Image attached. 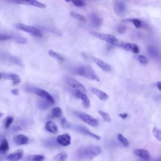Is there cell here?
Instances as JSON below:
<instances>
[{
	"instance_id": "obj_33",
	"label": "cell",
	"mask_w": 161,
	"mask_h": 161,
	"mask_svg": "<svg viewBox=\"0 0 161 161\" xmlns=\"http://www.w3.org/2000/svg\"><path fill=\"white\" fill-rule=\"evenodd\" d=\"M62 115V109L58 107H55L52 110V116L54 118L60 117Z\"/></svg>"
},
{
	"instance_id": "obj_25",
	"label": "cell",
	"mask_w": 161,
	"mask_h": 161,
	"mask_svg": "<svg viewBox=\"0 0 161 161\" xmlns=\"http://www.w3.org/2000/svg\"><path fill=\"white\" fill-rule=\"evenodd\" d=\"M45 157L42 155H30L27 157L26 161H43Z\"/></svg>"
},
{
	"instance_id": "obj_10",
	"label": "cell",
	"mask_w": 161,
	"mask_h": 161,
	"mask_svg": "<svg viewBox=\"0 0 161 161\" xmlns=\"http://www.w3.org/2000/svg\"><path fill=\"white\" fill-rule=\"evenodd\" d=\"M67 84L70 87L75 89V90L80 91L81 92L86 91V88L84 87V86L80 82H79L76 79H75L74 78L71 77H68L67 78Z\"/></svg>"
},
{
	"instance_id": "obj_44",
	"label": "cell",
	"mask_w": 161,
	"mask_h": 161,
	"mask_svg": "<svg viewBox=\"0 0 161 161\" xmlns=\"http://www.w3.org/2000/svg\"><path fill=\"white\" fill-rule=\"evenodd\" d=\"M119 116L121 117L123 119H125L127 116H128V114L127 113H121V114H119Z\"/></svg>"
},
{
	"instance_id": "obj_26",
	"label": "cell",
	"mask_w": 161,
	"mask_h": 161,
	"mask_svg": "<svg viewBox=\"0 0 161 161\" xmlns=\"http://www.w3.org/2000/svg\"><path fill=\"white\" fill-rule=\"evenodd\" d=\"M147 52L148 55L153 58H157L158 56V51L153 46L148 47L147 48Z\"/></svg>"
},
{
	"instance_id": "obj_30",
	"label": "cell",
	"mask_w": 161,
	"mask_h": 161,
	"mask_svg": "<svg viewBox=\"0 0 161 161\" xmlns=\"http://www.w3.org/2000/svg\"><path fill=\"white\" fill-rule=\"evenodd\" d=\"M126 21H130V22H131L133 25L138 28H140L141 26H142V21L138 19H136V18H128L126 19H125Z\"/></svg>"
},
{
	"instance_id": "obj_48",
	"label": "cell",
	"mask_w": 161,
	"mask_h": 161,
	"mask_svg": "<svg viewBox=\"0 0 161 161\" xmlns=\"http://www.w3.org/2000/svg\"><path fill=\"white\" fill-rule=\"evenodd\" d=\"M3 116V113H0V118L1 117H2Z\"/></svg>"
},
{
	"instance_id": "obj_39",
	"label": "cell",
	"mask_w": 161,
	"mask_h": 161,
	"mask_svg": "<svg viewBox=\"0 0 161 161\" xmlns=\"http://www.w3.org/2000/svg\"><path fill=\"white\" fill-rule=\"evenodd\" d=\"M45 145H48L49 147H52V146H57V143H55V141L53 140V139H52V138H49L48 140H46L45 141Z\"/></svg>"
},
{
	"instance_id": "obj_46",
	"label": "cell",
	"mask_w": 161,
	"mask_h": 161,
	"mask_svg": "<svg viewBox=\"0 0 161 161\" xmlns=\"http://www.w3.org/2000/svg\"><path fill=\"white\" fill-rule=\"evenodd\" d=\"M156 85H157V87L158 91H160L161 90V83H160V82H159V81L157 82Z\"/></svg>"
},
{
	"instance_id": "obj_35",
	"label": "cell",
	"mask_w": 161,
	"mask_h": 161,
	"mask_svg": "<svg viewBox=\"0 0 161 161\" xmlns=\"http://www.w3.org/2000/svg\"><path fill=\"white\" fill-rule=\"evenodd\" d=\"M152 133H153V135L155 136V138H156V139L158 142H160L161 141V132H160V130L158 128H157L156 127H154L152 130Z\"/></svg>"
},
{
	"instance_id": "obj_13",
	"label": "cell",
	"mask_w": 161,
	"mask_h": 161,
	"mask_svg": "<svg viewBox=\"0 0 161 161\" xmlns=\"http://www.w3.org/2000/svg\"><path fill=\"white\" fill-rule=\"evenodd\" d=\"M119 46L124 48L125 50L133 52L134 53H138L139 52V48L135 43L129 42H121Z\"/></svg>"
},
{
	"instance_id": "obj_31",
	"label": "cell",
	"mask_w": 161,
	"mask_h": 161,
	"mask_svg": "<svg viewBox=\"0 0 161 161\" xmlns=\"http://www.w3.org/2000/svg\"><path fill=\"white\" fill-rule=\"evenodd\" d=\"M70 15L73 18H74L75 19H79L81 21H83V22L86 21V18L83 15H82V14H79V13H78L75 11H71L70 12Z\"/></svg>"
},
{
	"instance_id": "obj_18",
	"label": "cell",
	"mask_w": 161,
	"mask_h": 161,
	"mask_svg": "<svg viewBox=\"0 0 161 161\" xmlns=\"http://www.w3.org/2000/svg\"><path fill=\"white\" fill-rule=\"evenodd\" d=\"M23 156V150L22 149H18L15 152L9 154L6 157V159L8 161H18Z\"/></svg>"
},
{
	"instance_id": "obj_20",
	"label": "cell",
	"mask_w": 161,
	"mask_h": 161,
	"mask_svg": "<svg viewBox=\"0 0 161 161\" xmlns=\"http://www.w3.org/2000/svg\"><path fill=\"white\" fill-rule=\"evenodd\" d=\"M13 139V142L18 145H26L29 142V139L28 136L22 134L15 135Z\"/></svg>"
},
{
	"instance_id": "obj_36",
	"label": "cell",
	"mask_w": 161,
	"mask_h": 161,
	"mask_svg": "<svg viewBox=\"0 0 161 161\" xmlns=\"http://www.w3.org/2000/svg\"><path fill=\"white\" fill-rule=\"evenodd\" d=\"M137 60L143 65H147L148 64L147 58L143 55H140L137 57Z\"/></svg>"
},
{
	"instance_id": "obj_41",
	"label": "cell",
	"mask_w": 161,
	"mask_h": 161,
	"mask_svg": "<svg viewBox=\"0 0 161 161\" xmlns=\"http://www.w3.org/2000/svg\"><path fill=\"white\" fill-rule=\"evenodd\" d=\"M11 39V35H6V34H1L0 33V41H5L7 40Z\"/></svg>"
},
{
	"instance_id": "obj_34",
	"label": "cell",
	"mask_w": 161,
	"mask_h": 161,
	"mask_svg": "<svg viewBox=\"0 0 161 161\" xmlns=\"http://www.w3.org/2000/svg\"><path fill=\"white\" fill-rule=\"evenodd\" d=\"M118 138L119 141L122 143V145H123L125 147H128L129 145L128 140L122 134L119 133L118 135Z\"/></svg>"
},
{
	"instance_id": "obj_37",
	"label": "cell",
	"mask_w": 161,
	"mask_h": 161,
	"mask_svg": "<svg viewBox=\"0 0 161 161\" xmlns=\"http://www.w3.org/2000/svg\"><path fill=\"white\" fill-rule=\"evenodd\" d=\"M13 120H14V118L13 116H8L6 118V120H5V124H4V126H5V128H8L10 125H11V123L13 122Z\"/></svg>"
},
{
	"instance_id": "obj_5",
	"label": "cell",
	"mask_w": 161,
	"mask_h": 161,
	"mask_svg": "<svg viewBox=\"0 0 161 161\" xmlns=\"http://www.w3.org/2000/svg\"><path fill=\"white\" fill-rule=\"evenodd\" d=\"M15 26L18 28L19 29L21 30H23L25 32L29 33L30 34H31L32 35L36 36V37H39L41 38L42 37V32L37 29L36 28L32 26H30V25H27L25 24H23V23H18L15 25Z\"/></svg>"
},
{
	"instance_id": "obj_28",
	"label": "cell",
	"mask_w": 161,
	"mask_h": 161,
	"mask_svg": "<svg viewBox=\"0 0 161 161\" xmlns=\"http://www.w3.org/2000/svg\"><path fill=\"white\" fill-rule=\"evenodd\" d=\"M48 54L50 56L55 58L60 62H63L64 61V58H63V57L61 55H60L59 53H58L57 52L53 51V50H50L48 51Z\"/></svg>"
},
{
	"instance_id": "obj_38",
	"label": "cell",
	"mask_w": 161,
	"mask_h": 161,
	"mask_svg": "<svg viewBox=\"0 0 161 161\" xmlns=\"http://www.w3.org/2000/svg\"><path fill=\"white\" fill-rule=\"evenodd\" d=\"M61 124L63 128H70L72 124L70 123L66 119L63 118L61 121Z\"/></svg>"
},
{
	"instance_id": "obj_12",
	"label": "cell",
	"mask_w": 161,
	"mask_h": 161,
	"mask_svg": "<svg viewBox=\"0 0 161 161\" xmlns=\"http://www.w3.org/2000/svg\"><path fill=\"white\" fill-rule=\"evenodd\" d=\"M8 3H16V4H25V5H29V6H33L38 8H43L46 7V5L43 3H42L37 1H8Z\"/></svg>"
},
{
	"instance_id": "obj_3",
	"label": "cell",
	"mask_w": 161,
	"mask_h": 161,
	"mask_svg": "<svg viewBox=\"0 0 161 161\" xmlns=\"http://www.w3.org/2000/svg\"><path fill=\"white\" fill-rule=\"evenodd\" d=\"M25 90L28 92H32L35 93L36 95L40 96V97L43 98V100L47 101V102L50 103L51 104H53L55 103V100L53 97L46 91L40 89V88H35L32 87H27Z\"/></svg>"
},
{
	"instance_id": "obj_9",
	"label": "cell",
	"mask_w": 161,
	"mask_h": 161,
	"mask_svg": "<svg viewBox=\"0 0 161 161\" xmlns=\"http://www.w3.org/2000/svg\"><path fill=\"white\" fill-rule=\"evenodd\" d=\"M0 60L6 61V62H10L13 64H14L16 65H18L19 66H23V64L20 59H19L18 57L13 56L11 55H9L7 53H0Z\"/></svg>"
},
{
	"instance_id": "obj_22",
	"label": "cell",
	"mask_w": 161,
	"mask_h": 161,
	"mask_svg": "<svg viewBox=\"0 0 161 161\" xmlns=\"http://www.w3.org/2000/svg\"><path fill=\"white\" fill-rule=\"evenodd\" d=\"M45 128L47 131L53 134H55L58 132L57 126L52 121H48L45 124Z\"/></svg>"
},
{
	"instance_id": "obj_14",
	"label": "cell",
	"mask_w": 161,
	"mask_h": 161,
	"mask_svg": "<svg viewBox=\"0 0 161 161\" xmlns=\"http://www.w3.org/2000/svg\"><path fill=\"white\" fill-rule=\"evenodd\" d=\"M89 19H90V21H91L92 25L94 27L98 28V27H99L101 25L102 22H103L102 18L96 12L91 13L89 14Z\"/></svg>"
},
{
	"instance_id": "obj_6",
	"label": "cell",
	"mask_w": 161,
	"mask_h": 161,
	"mask_svg": "<svg viewBox=\"0 0 161 161\" xmlns=\"http://www.w3.org/2000/svg\"><path fill=\"white\" fill-rule=\"evenodd\" d=\"M75 114L83 121H84L85 123H86L87 124L92 127H96L99 125L98 121L95 118H94L93 117H92L91 116L87 113L82 112H75Z\"/></svg>"
},
{
	"instance_id": "obj_1",
	"label": "cell",
	"mask_w": 161,
	"mask_h": 161,
	"mask_svg": "<svg viewBox=\"0 0 161 161\" xmlns=\"http://www.w3.org/2000/svg\"><path fill=\"white\" fill-rule=\"evenodd\" d=\"M102 152V148L100 146L96 145H89L79 148L76 156L79 160H91Z\"/></svg>"
},
{
	"instance_id": "obj_19",
	"label": "cell",
	"mask_w": 161,
	"mask_h": 161,
	"mask_svg": "<svg viewBox=\"0 0 161 161\" xmlns=\"http://www.w3.org/2000/svg\"><path fill=\"white\" fill-rule=\"evenodd\" d=\"M133 153L135 155L139 157L140 158L148 160L150 158V155L148 150L143 148H136L133 150Z\"/></svg>"
},
{
	"instance_id": "obj_8",
	"label": "cell",
	"mask_w": 161,
	"mask_h": 161,
	"mask_svg": "<svg viewBox=\"0 0 161 161\" xmlns=\"http://www.w3.org/2000/svg\"><path fill=\"white\" fill-rule=\"evenodd\" d=\"M73 128L75 130L84 134V135H87V136H89L93 138H95L96 140H100L101 139V136L96 135V134H94V133L91 132L89 129H87L86 127H84L83 126H81V125H71V128Z\"/></svg>"
},
{
	"instance_id": "obj_27",
	"label": "cell",
	"mask_w": 161,
	"mask_h": 161,
	"mask_svg": "<svg viewBox=\"0 0 161 161\" xmlns=\"http://www.w3.org/2000/svg\"><path fill=\"white\" fill-rule=\"evenodd\" d=\"M53 158L55 161H65L67 158V154L66 152H62L55 155Z\"/></svg>"
},
{
	"instance_id": "obj_2",
	"label": "cell",
	"mask_w": 161,
	"mask_h": 161,
	"mask_svg": "<svg viewBox=\"0 0 161 161\" xmlns=\"http://www.w3.org/2000/svg\"><path fill=\"white\" fill-rule=\"evenodd\" d=\"M76 74L90 80L100 81L99 77L95 73L94 70L89 65H80L76 69Z\"/></svg>"
},
{
	"instance_id": "obj_47",
	"label": "cell",
	"mask_w": 161,
	"mask_h": 161,
	"mask_svg": "<svg viewBox=\"0 0 161 161\" xmlns=\"http://www.w3.org/2000/svg\"><path fill=\"white\" fill-rule=\"evenodd\" d=\"M3 160H4V157L0 155V161H3Z\"/></svg>"
},
{
	"instance_id": "obj_42",
	"label": "cell",
	"mask_w": 161,
	"mask_h": 161,
	"mask_svg": "<svg viewBox=\"0 0 161 161\" xmlns=\"http://www.w3.org/2000/svg\"><path fill=\"white\" fill-rule=\"evenodd\" d=\"M21 130H22V128L20 126H19V125H14L11 128V130L13 131H15V132L21 131Z\"/></svg>"
},
{
	"instance_id": "obj_49",
	"label": "cell",
	"mask_w": 161,
	"mask_h": 161,
	"mask_svg": "<svg viewBox=\"0 0 161 161\" xmlns=\"http://www.w3.org/2000/svg\"><path fill=\"white\" fill-rule=\"evenodd\" d=\"M0 79H2L1 78V72H0Z\"/></svg>"
},
{
	"instance_id": "obj_29",
	"label": "cell",
	"mask_w": 161,
	"mask_h": 161,
	"mask_svg": "<svg viewBox=\"0 0 161 161\" xmlns=\"http://www.w3.org/2000/svg\"><path fill=\"white\" fill-rule=\"evenodd\" d=\"M50 105L51 104L45 100H40L38 102V106L41 109H47L48 107H50Z\"/></svg>"
},
{
	"instance_id": "obj_24",
	"label": "cell",
	"mask_w": 161,
	"mask_h": 161,
	"mask_svg": "<svg viewBox=\"0 0 161 161\" xmlns=\"http://www.w3.org/2000/svg\"><path fill=\"white\" fill-rule=\"evenodd\" d=\"M11 40H13V41L20 43V44H25L27 43V39L25 37L21 36L19 35H11Z\"/></svg>"
},
{
	"instance_id": "obj_40",
	"label": "cell",
	"mask_w": 161,
	"mask_h": 161,
	"mask_svg": "<svg viewBox=\"0 0 161 161\" xmlns=\"http://www.w3.org/2000/svg\"><path fill=\"white\" fill-rule=\"evenodd\" d=\"M71 2L77 7H83L85 6V3L82 1H72Z\"/></svg>"
},
{
	"instance_id": "obj_45",
	"label": "cell",
	"mask_w": 161,
	"mask_h": 161,
	"mask_svg": "<svg viewBox=\"0 0 161 161\" xmlns=\"http://www.w3.org/2000/svg\"><path fill=\"white\" fill-rule=\"evenodd\" d=\"M11 92V93H12L13 94H14V95H18V94H19V92H18V89H12Z\"/></svg>"
},
{
	"instance_id": "obj_7",
	"label": "cell",
	"mask_w": 161,
	"mask_h": 161,
	"mask_svg": "<svg viewBox=\"0 0 161 161\" xmlns=\"http://www.w3.org/2000/svg\"><path fill=\"white\" fill-rule=\"evenodd\" d=\"M114 13L118 16H122L126 11V4L123 1H114L113 2Z\"/></svg>"
},
{
	"instance_id": "obj_4",
	"label": "cell",
	"mask_w": 161,
	"mask_h": 161,
	"mask_svg": "<svg viewBox=\"0 0 161 161\" xmlns=\"http://www.w3.org/2000/svg\"><path fill=\"white\" fill-rule=\"evenodd\" d=\"M91 34L93 36H96V38H97L101 40H103L104 42H106L111 45H119L118 39L113 35L108 34V33H98V32H95V31L91 32Z\"/></svg>"
},
{
	"instance_id": "obj_43",
	"label": "cell",
	"mask_w": 161,
	"mask_h": 161,
	"mask_svg": "<svg viewBox=\"0 0 161 161\" xmlns=\"http://www.w3.org/2000/svg\"><path fill=\"white\" fill-rule=\"evenodd\" d=\"M118 31L120 33H123L126 31V27L123 25H120V26H119V27L118 28Z\"/></svg>"
},
{
	"instance_id": "obj_21",
	"label": "cell",
	"mask_w": 161,
	"mask_h": 161,
	"mask_svg": "<svg viewBox=\"0 0 161 161\" xmlns=\"http://www.w3.org/2000/svg\"><path fill=\"white\" fill-rule=\"evenodd\" d=\"M90 90L94 95H96L99 99H101L102 101H106L109 97L108 95L106 92H104V91H103L97 88L90 87Z\"/></svg>"
},
{
	"instance_id": "obj_15",
	"label": "cell",
	"mask_w": 161,
	"mask_h": 161,
	"mask_svg": "<svg viewBox=\"0 0 161 161\" xmlns=\"http://www.w3.org/2000/svg\"><path fill=\"white\" fill-rule=\"evenodd\" d=\"M1 78L5 79L12 80L13 84L14 85H16L21 82V79L18 75L14 74V73H9V72H3L1 73Z\"/></svg>"
},
{
	"instance_id": "obj_11",
	"label": "cell",
	"mask_w": 161,
	"mask_h": 161,
	"mask_svg": "<svg viewBox=\"0 0 161 161\" xmlns=\"http://www.w3.org/2000/svg\"><path fill=\"white\" fill-rule=\"evenodd\" d=\"M56 142L60 145L67 147L71 143V137L68 133H64L57 137Z\"/></svg>"
},
{
	"instance_id": "obj_32",
	"label": "cell",
	"mask_w": 161,
	"mask_h": 161,
	"mask_svg": "<svg viewBox=\"0 0 161 161\" xmlns=\"http://www.w3.org/2000/svg\"><path fill=\"white\" fill-rule=\"evenodd\" d=\"M98 113L101 115V116L102 117V118L104 119V121L106 122H111V118L109 115L108 113L102 111V110H99L98 111Z\"/></svg>"
},
{
	"instance_id": "obj_16",
	"label": "cell",
	"mask_w": 161,
	"mask_h": 161,
	"mask_svg": "<svg viewBox=\"0 0 161 161\" xmlns=\"http://www.w3.org/2000/svg\"><path fill=\"white\" fill-rule=\"evenodd\" d=\"M92 60L99 67L101 68L103 71L104 72H110L111 70V67H110V65L106 63L105 62H104L103 60L98 58H96V57H92Z\"/></svg>"
},
{
	"instance_id": "obj_17",
	"label": "cell",
	"mask_w": 161,
	"mask_h": 161,
	"mask_svg": "<svg viewBox=\"0 0 161 161\" xmlns=\"http://www.w3.org/2000/svg\"><path fill=\"white\" fill-rule=\"evenodd\" d=\"M74 95L76 97L82 100V103L85 108H89L90 106V101L88 97L84 94L82 92L77 90H75Z\"/></svg>"
},
{
	"instance_id": "obj_23",
	"label": "cell",
	"mask_w": 161,
	"mask_h": 161,
	"mask_svg": "<svg viewBox=\"0 0 161 161\" xmlns=\"http://www.w3.org/2000/svg\"><path fill=\"white\" fill-rule=\"evenodd\" d=\"M9 143L6 139H4L1 141L0 144V155L5 154L9 150Z\"/></svg>"
}]
</instances>
